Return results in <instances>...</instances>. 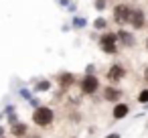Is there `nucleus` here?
<instances>
[{
	"label": "nucleus",
	"instance_id": "cd10ccee",
	"mask_svg": "<svg viewBox=\"0 0 148 138\" xmlns=\"http://www.w3.org/2000/svg\"><path fill=\"white\" fill-rule=\"evenodd\" d=\"M146 128H148V124H146Z\"/></svg>",
	"mask_w": 148,
	"mask_h": 138
},
{
	"label": "nucleus",
	"instance_id": "a878e982",
	"mask_svg": "<svg viewBox=\"0 0 148 138\" xmlns=\"http://www.w3.org/2000/svg\"><path fill=\"white\" fill-rule=\"evenodd\" d=\"M33 138H39V136H33Z\"/></svg>",
	"mask_w": 148,
	"mask_h": 138
},
{
	"label": "nucleus",
	"instance_id": "20e7f679",
	"mask_svg": "<svg viewBox=\"0 0 148 138\" xmlns=\"http://www.w3.org/2000/svg\"><path fill=\"white\" fill-rule=\"evenodd\" d=\"M97 87H99L97 77H93V75H85L83 77V81H81V91L83 93H93Z\"/></svg>",
	"mask_w": 148,
	"mask_h": 138
},
{
	"label": "nucleus",
	"instance_id": "f257e3e1",
	"mask_svg": "<svg viewBox=\"0 0 148 138\" xmlns=\"http://www.w3.org/2000/svg\"><path fill=\"white\" fill-rule=\"evenodd\" d=\"M55 120V112L47 106H39L35 108V114H33V122L37 126H49L51 122Z\"/></svg>",
	"mask_w": 148,
	"mask_h": 138
},
{
	"label": "nucleus",
	"instance_id": "f3484780",
	"mask_svg": "<svg viewBox=\"0 0 148 138\" xmlns=\"http://www.w3.org/2000/svg\"><path fill=\"white\" fill-rule=\"evenodd\" d=\"M8 122H10V124L18 122V118H16V114H14V112H10V114H8Z\"/></svg>",
	"mask_w": 148,
	"mask_h": 138
},
{
	"label": "nucleus",
	"instance_id": "4be33fe9",
	"mask_svg": "<svg viewBox=\"0 0 148 138\" xmlns=\"http://www.w3.org/2000/svg\"><path fill=\"white\" fill-rule=\"evenodd\" d=\"M144 79H146V83H148V67H146V71H144Z\"/></svg>",
	"mask_w": 148,
	"mask_h": 138
},
{
	"label": "nucleus",
	"instance_id": "4468645a",
	"mask_svg": "<svg viewBox=\"0 0 148 138\" xmlns=\"http://www.w3.org/2000/svg\"><path fill=\"white\" fill-rule=\"evenodd\" d=\"M138 102H140V104H144V106L148 104V89H142V91L138 93Z\"/></svg>",
	"mask_w": 148,
	"mask_h": 138
},
{
	"label": "nucleus",
	"instance_id": "f8f14e48",
	"mask_svg": "<svg viewBox=\"0 0 148 138\" xmlns=\"http://www.w3.org/2000/svg\"><path fill=\"white\" fill-rule=\"evenodd\" d=\"M35 89H37V91H47V89H51V83H49L47 79H43V81H39V83L35 85Z\"/></svg>",
	"mask_w": 148,
	"mask_h": 138
},
{
	"label": "nucleus",
	"instance_id": "0eeeda50",
	"mask_svg": "<svg viewBox=\"0 0 148 138\" xmlns=\"http://www.w3.org/2000/svg\"><path fill=\"white\" fill-rule=\"evenodd\" d=\"M120 97H122V91L120 89H116L112 85L103 87V100H108V102H120Z\"/></svg>",
	"mask_w": 148,
	"mask_h": 138
},
{
	"label": "nucleus",
	"instance_id": "412c9836",
	"mask_svg": "<svg viewBox=\"0 0 148 138\" xmlns=\"http://www.w3.org/2000/svg\"><path fill=\"white\" fill-rule=\"evenodd\" d=\"M106 138H120V132H112V134H108Z\"/></svg>",
	"mask_w": 148,
	"mask_h": 138
},
{
	"label": "nucleus",
	"instance_id": "ddd939ff",
	"mask_svg": "<svg viewBox=\"0 0 148 138\" xmlns=\"http://www.w3.org/2000/svg\"><path fill=\"white\" fill-rule=\"evenodd\" d=\"M85 25H87L85 19H81V16H75V19H73V27H75V29H81V27H85Z\"/></svg>",
	"mask_w": 148,
	"mask_h": 138
},
{
	"label": "nucleus",
	"instance_id": "b1692460",
	"mask_svg": "<svg viewBox=\"0 0 148 138\" xmlns=\"http://www.w3.org/2000/svg\"><path fill=\"white\" fill-rule=\"evenodd\" d=\"M0 120H2V114H0Z\"/></svg>",
	"mask_w": 148,
	"mask_h": 138
},
{
	"label": "nucleus",
	"instance_id": "dca6fc26",
	"mask_svg": "<svg viewBox=\"0 0 148 138\" xmlns=\"http://www.w3.org/2000/svg\"><path fill=\"white\" fill-rule=\"evenodd\" d=\"M95 8H97V10H103V8H106V0H97V2H95Z\"/></svg>",
	"mask_w": 148,
	"mask_h": 138
},
{
	"label": "nucleus",
	"instance_id": "f03ea898",
	"mask_svg": "<svg viewBox=\"0 0 148 138\" xmlns=\"http://www.w3.org/2000/svg\"><path fill=\"white\" fill-rule=\"evenodd\" d=\"M118 41H116V33H106L103 37H101V41H99V47H101V51H106L108 55H114V53H118V45H116Z\"/></svg>",
	"mask_w": 148,
	"mask_h": 138
},
{
	"label": "nucleus",
	"instance_id": "bb28decb",
	"mask_svg": "<svg viewBox=\"0 0 148 138\" xmlns=\"http://www.w3.org/2000/svg\"><path fill=\"white\" fill-rule=\"evenodd\" d=\"M0 138H4V136H0Z\"/></svg>",
	"mask_w": 148,
	"mask_h": 138
},
{
	"label": "nucleus",
	"instance_id": "1a4fd4ad",
	"mask_svg": "<svg viewBox=\"0 0 148 138\" xmlns=\"http://www.w3.org/2000/svg\"><path fill=\"white\" fill-rule=\"evenodd\" d=\"M116 41H122L126 47H132V45H134V37H132L130 33H126V31H120V33H116Z\"/></svg>",
	"mask_w": 148,
	"mask_h": 138
},
{
	"label": "nucleus",
	"instance_id": "2eb2a0df",
	"mask_svg": "<svg viewBox=\"0 0 148 138\" xmlns=\"http://www.w3.org/2000/svg\"><path fill=\"white\" fill-rule=\"evenodd\" d=\"M93 27H95L97 31H101V29H106V21H103V19H95V23H93Z\"/></svg>",
	"mask_w": 148,
	"mask_h": 138
},
{
	"label": "nucleus",
	"instance_id": "6e6552de",
	"mask_svg": "<svg viewBox=\"0 0 148 138\" xmlns=\"http://www.w3.org/2000/svg\"><path fill=\"white\" fill-rule=\"evenodd\" d=\"M10 132H12V136L21 138V136H25L29 132V126L25 122H14V124H10Z\"/></svg>",
	"mask_w": 148,
	"mask_h": 138
},
{
	"label": "nucleus",
	"instance_id": "9b49d317",
	"mask_svg": "<svg viewBox=\"0 0 148 138\" xmlns=\"http://www.w3.org/2000/svg\"><path fill=\"white\" fill-rule=\"evenodd\" d=\"M59 83H61L63 87H69V85L75 83V75H73V73H61V75H59Z\"/></svg>",
	"mask_w": 148,
	"mask_h": 138
},
{
	"label": "nucleus",
	"instance_id": "7ed1b4c3",
	"mask_svg": "<svg viewBox=\"0 0 148 138\" xmlns=\"http://www.w3.org/2000/svg\"><path fill=\"white\" fill-rule=\"evenodd\" d=\"M128 19H130V8L126 4H118L114 8V21L118 25H122V23H128Z\"/></svg>",
	"mask_w": 148,
	"mask_h": 138
},
{
	"label": "nucleus",
	"instance_id": "a211bd4d",
	"mask_svg": "<svg viewBox=\"0 0 148 138\" xmlns=\"http://www.w3.org/2000/svg\"><path fill=\"white\" fill-rule=\"evenodd\" d=\"M21 95H23V97H27V100H31V97H33L29 89H21Z\"/></svg>",
	"mask_w": 148,
	"mask_h": 138
},
{
	"label": "nucleus",
	"instance_id": "aec40b11",
	"mask_svg": "<svg viewBox=\"0 0 148 138\" xmlns=\"http://www.w3.org/2000/svg\"><path fill=\"white\" fill-rule=\"evenodd\" d=\"M29 102H31V106H33V108H39V100H35V97H31Z\"/></svg>",
	"mask_w": 148,
	"mask_h": 138
},
{
	"label": "nucleus",
	"instance_id": "5701e85b",
	"mask_svg": "<svg viewBox=\"0 0 148 138\" xmlns=\"http://www.w3.org/2000/svg\"><path fill=\"white\" fill-rule=\"evenodd\" d=\"M0 136H4V128L2 126H0Z\"/></svg>",
	"mask_w": 148,
	"mask_h": 138
},
{
	"label": "nucleus",
	"instance_id": "393cba45",
	"mask_svg": "<svg viewBox=\"0 0 148 138\" xmlns=\"http://www.w3.org/2000/svg\"><path fill=\"white\" fill-rule=\"evenodd\" d=\"M146 47H148V41H146Z\"/></svg>",
	"mask_w": 148,
	"mask_h": 138
},
{
	"label": "nucleus",
	"instance_id": "6ab92c4d",
	"mask_svg": "<svg viewBox=\"0 0 148 138\" xmlns=\"http://www.w3.org/2000/svg\"><path fill=\"white\" fill-rule=\"evenodd\" d=\"M91 73H93V65H87L85 67V75H91Z\"/></svg>",
	"mask_w": 148,
	"mask_h": 138
},
{
	"label": "nucleus",
	"instance_id": "9d476101",
	"mask_svg": "<svg viewBox=\"0 0 148 138\" xmlns=\"http://www.w3.org/2000/svg\"><path fill=\"white\" fill-rule=\"evenodd\" d=\"M128 112H130V108H128L126 104H116V108H114V118H116V120H122V118L128 116Z\"/></svg>",
	"mask_w": 148,
	"mask_h": 138
},
{
	"label": "nucleus",
	"instance_id": "423d86ee",
	"mask_svg": "<svg viewBox=\"0 0 148 138\" xmlns=\"http://www.w3.org/2000/svg\"><path fill=\"white\" fill-rule=\"evenodd\" d=\"M124 73H126V69H124L120 63H116V65H112V69L108 71V79H110V81H120V79L124 77Z\"/></svg>",
	"mask_w": 148,
	"mask_h": 138
},
{
	"label": "nucleus",
	"instance_id": "39448f33",
	"mask_svg": "<svg viewBox=\"0 0 148 138\" xmlns=\"http://www.w3.org/2000/svg\"><path fill=\"white\" fill-rule=\"evenodd\" d=\"M128 21L132 23L134 29H142L144 27V12L142 10H130V19Z\"/></svg>",
	"mask_w": 148,
	"mask_h": 138
}]
</instances>
